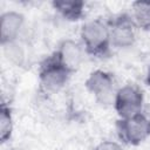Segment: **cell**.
Wrapping results in <instances>:
<instances>
[{"label": "cell", "mask_w": 150, "mask_h": 150, "mask_svg": "<svg viewBox=\"0 0 150 150\" xmlns=\"http://www.w3.org/2000/svg\"><path fill=\"white\" fill-rule=\"evenodd\" d=\"M4 49H5V54H6L7 59L11 60L13 63H16V64L22 63V61L25 59V54H23L21 46L16 41L4 45Z\"/></svg>", "instance_id": "7c38bea8"}, {"label": "cell", "mask_w": 150, "mask_h": 150, "mask_svg": "<svg viewBox=\"0 0 150 150\" xmlns=\"http://www.w3.org/2000/svg\"><path fill=\"white\" fill-rule=\"evenodd\" d=\"M86 87L98 103L104 105L114 104L118 89H116V82L111 74L104 70H95L87 79Z\"/></svg>", "instance_id": "277c9868"}, {"label": "cell", "mask_w": 150, "mask_h": 150, "mask_svg": "<svg viewBox=\"0 0 150 150\" xmlns=\"http://www.w3.org/2000/svg\"><path fill=\"white\" fill-rule=\"evenodd\" d=\"M25 23V18L21 13L9 11L1 15L0 19V38L1 45L15 42Z\"/></svg>", "instance_id": "ba28073f"}, {"label": "cell", "mask_w": 150, "mask_h": 150, "mask_svg": "<svg viewBox=\"0 0 150 150\" xmlns=\"http://www.w3.org/2000/svg\"><path fill=\"white\" fill-rule=\"evenodd\" d=\"M130 16L137 28L150 29V1H135Z\"/></svg>", "instance_id": "30bf717a"}, {"label": "cell", "mask_w": 150, "mask_h": 150, "mask_svg": "<svg viewBox=\"0 0 150 150\" xmlns=\"http://www.w3.org/2000/svg\"><path fill=\"white\" fill-rule=\"evenodd\" d=\"M94 150H123L122 146L116 143V142H111V141H105L100 143L98 145L95 146Z\"/></svg>", "instance_id": "4fadbf2b"}, {"label": "cell", "mask_w": 150, "mask_h": 150, "mask_svg": "<svg viewBox=\"0 0 150 150\" xmlns=\"http://www.w3.org/2000/svg\"><path fill=\"white\" fill-rule=\"evenodd\" d=\"M12 131H13V120H12L11 109L6 104H2L0 112V139L2 143H5L11 138Z\"/></svg>", "instance_id": "8fae6325"}, {"label": "cell", "mask_w": 150, "mask_h": 150, "mask_svg": "<svg viewBox=\"0 0 150 150\" xmlns=\"http://www.w3.org/2000/svg\"><path fill=\"white\" fill-rule=\"evenodd\" d=\"M53 7L66 20L76 21L83 15L84 2L83 1H53Z\"/></svg>", "instance_id": "9c48e42d"}, {"label": "cell", "mask_w": 150, "mask_h": 150, "mask_svg": "<svg viewBox=\"0 0 150 150\" xmlns=\"http://www.w3.org/2000/svg\"><path fill=\"white\" fill-rule=\"evenodd\" d=\"M120 139L129 145H138L150 136V120L142 112L128 118H120L116 124Z\"/></svg>", "instance_id": "7a4b0ae2"}, {"label": "cell", "mask_w": 150, "mask_h": 150, "mask_svg": "<svg viewBox=\"0 0 150 150\" xmlns=\"http://www.w3.org/2000/svg\"><path fill=\"white\" fill-rule=\"evenodd\" d=\"M80 35L83 49L90 55L104 56L111 46L109 25L102 20L95 19L86 22L81 28Z\"/></svg>", "instance_id": "6da1fadb"}, {"label": "cell", "mask_w": 150, "mask_h": 150, "mask_svg": "<svg viewBox=\"0 0 150 150\" xmlns=\"http://www.w3.org/2000/svg\"><path fill=\"white\" fill-rule=\"evenodd\" d=\"M146 83L150 86V66L148 68V73H146Z\"/></svg>", "instance_id": "5bb4252c"}, {"label": "cell", "mask_w": 150, "mask_h": 150, "mask_svg": "<svg viewBox=\"0 0 150 150\" xmlns=\"http://www.w3.org/2000/svg\"><path fill=\"white\" fill-rule=\"evenodd\" d=\"M69 75L70 73H68L57 61L55 55H53L41 64L39 73L40 87L46 94H56L64 87Z\"/></svg>", "instance_id": "3957f363"}, {"label": "cell", "mask_w": 150, "mask_h": 150, "mask_svg": "<svg viewBox=\"0 0 150 150\" xmlns=\"http://www.w3.org/2000/svg\"><path fill=\"white\" fill-rule=\"evenodd\" d=\"M109 29L111 46L116 48H128L134 45L137 27L130 15H120L109 25Z\"/></svg>", "instance_id": "8992f818"}, {"label": "cell", "mask_w": 150, "mask_h": 150, "mask_svg": "<svg viewBox=\"0 0 150 150\" xmlns=\"http://www.w3.org/2000/svg\"><path fill=\"white\" fill-rule=\"evenodd\" d=\"M83 47L74 40H64L60 43L54 55L61 66L71 74L80 68L83 61Z\"/></svg>", "instance_id": "52a82bcc"}, {"label": "cell", "mask_w": 150, "mask_h": 150, "mask_svg": "<svg viewBox=\"0 0 150 150\" xmlns=\"http://www.w3.org/2000/svg\"><path fill=\"white\" fill-rule=\"evenodd\" d=\"M114 107L120 118H128L142 112L143 93L136 84H127L120 88L114 100Z\"/></svg>", "instance_id": "5b68a950"}]
</instances>
